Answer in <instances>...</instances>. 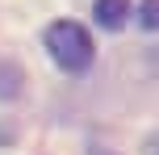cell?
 <instances>
[{"label": "cell", "mask_w": 159, "mask_h": 155, "mask_svg": "<svg viewBox=\"0 0 159 155\" xmlns=\"http://www.w3.org/2000/svg\"><path fill=\"white\" fill-rule=\"evenodd\" d=\"M46 50H50V59H55L63 71H84V67L92 63V55H96L88 30L75 25V21H55V25H46Z\"/></svg>", "instance_id": "1"}, {"label": "cell", "mask_w": 159, "mask_h": 155, "mask_svg": "<svg viewBox=\"0 0 159 155\" xmlns=\"http://www.w3.org/2000/svg\"><path fill=\"white\" fill-rule=\"evenodd\" d=\"M130 17V0H96V21L105 30H121Z\"/></svg>", "instance_id": "2"}, {"label": "cell", "mask_w": 159, "mask_h": 155, "mask_svg": "<svg viewBox=\"0 0 159 155\" xmlns=\"http://www.w3.org/2000/svg\"><path fill=\"white\" fill-rule=\"evenodd\" d=\"M17 67L13 63H4V67H0V97H17Z\"/></svg>", "instance_id": "3"}, {"label": "cell", "mask_w": 159, "mask_h": 155, "mask_svg": "<svg viewBox=\"0 0 159 155\" xmlns=\"http://www.w3.org/2000/svg\"><path fill=\"white\" fill-rule=\"evenodd\" d=\"M159 25V0H143V30Z\"/></svg>", "instance_id": "4"}]
</instances>
